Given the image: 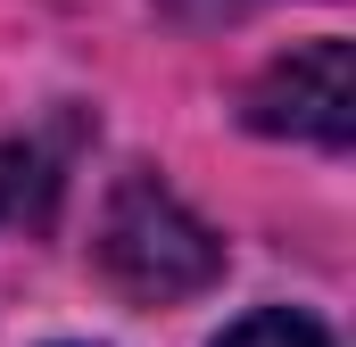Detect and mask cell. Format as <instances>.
I'll use <instances>...</instances> for the list:
<instances>
[{
  "label": "cell",
  "instance_id": "cell-1",
  "mask_svg": "<svg viewBox=\"0 0 356 347\" xmlns=\"http://www.w3.org/2000/svg\"><path fill=\"white\" fill-rule=\"evenodd\" d=\"M99 273L141 298V306H175V298H199L216 273H224V240L182 207L158 174H124L99 207V240H91Z\"/></svg>",
  "mask_w": 356,
  "mask_h": 347
},
{
  "label": "cell",
  "instance_id": "cell-2",
  "mask_svg": "<svg viewBox=\"0 0 356 347\" xmlns=\"http://www.w3.org/2000/svg\"><path fill=\"white\" fill-rule=\"evenodd\" d=\"M241 116L273 133V141H315V149H348L356 141V50L340 33L273 58L266 75L249 83Z\"/></svg>",
  "mask_w": 356,
  "mask_h": 347
},
{
  "label": "cell",
  "instance_id": "cell-3",
  "mask_svg": "<svg viewBox=\"0 0 356 347\" xmlns=\"http://www.w3.org/2000/svg\"><path fill=\"white\" fill-rule=\"evenodd\" d=\"M58 207V166L33 141H0V232L8 223H50Z\"/></svg>",
  "mask_w": 356,
  "mask_h": 347
},
{
  "label": "cell",
  "instance_id": "cell-4",
  "mask_svg": "<svg viewBox=\"0 0 356 347\" xmlns=\"http://www.w3.org/2000/svg\"><path fill=\"white\" fill-rule=\"evenodd\" d=\"M216 347H332V331L315 323V314H290V306H266V314H249V323H232Z\"/></svg>",
  "mask_w": 356,
  "mask_h": 347
},
{
  "label": "cell",
  "instance_id": "cell-5",
  "mask_svg": "<svg viewBox=\"0 0 356 347\" xmlns=\"http://www.w3.org/2000/svg\"><path fill=\"white\" fill-rule=\"evenodd\" d=\"M249 8H266V0H166V17H182V25H232Z\"/></svg>",
  "mask_w": 356,
  "mask_h": 347
}]
</instances>
